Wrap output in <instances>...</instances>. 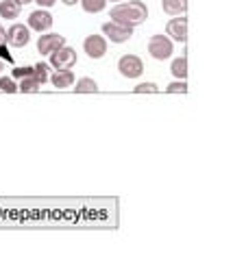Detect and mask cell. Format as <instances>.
<instances>
[{
	"instance_id": "19",
	"label": "cell",
	"mask_w": 233,
	"mask_h": 261,
	"mask_svg": "<svg viewBox=\"0 0 233 261\" xmlns=\"http://www.w3.org/2000/svg\"><path fill=\"white\" fill-rule=\"evenodd\" d=\"M0 89L7 94H13V92H18V85H15V81L9 76H0Z\"/></svg>"
},
{
	"instance_id": "14",
	"label": "cell",
	"mask_w": 233,
	"mask_h": 261,
	"mask_svg": "<svg viewBox=\"0 0 233 261\" xmlns=\"http://www.w3.org/2000/svg\"><path fill=\"white\" fill-rule=\"evenodd\" d=\"M170 72L174 74V79L186 81V76H188V59L186 57H176V59L172 61V65H170Z\"/></svg>"
},
{
	"instance_id": "26",
	"label": "cell",
	"mask_w": 233,
	"mask_h": 261,
	"mask_svg": "<svg viewBox=\"0 0 233 261\" xmlns=\"http://www.w3.org/2000/svg\"><path fill=\"white\" fill-rule=\"evenodd\" d=\"M63 5H76V0H61Z\"/></svg>"
},
{
	"instance_id": "17",
	"label": "cell",
	"mask_w": 233,
	"mask_h": 261,
	"mask_svg": "<svg viewBox=\"0 0 233 261\" xmlns=\"http://www.w3.org/2000/svg\"><path fill=\"white\" fill-rule=\"evenodd\" d=\"M81 7L85 13H100L107 7V0H81Z\"/></svg>"
},
{
	"instance_id": "11",
	"label": "cell",
	"mask_w": 233,
	"mask_h": 261,
	"mask_svg": "<svg viewBox=\"0 0 233 261\" xmlns=\"http://www.w3.org/2000/svg\"><path fill=\"white\" fill-rule=\"evenodd\" d=\"M20 9H22V5L18 0H0V18L15 20V18H20Z\"/></svg>"
},
{
	"instance_id": "27",
	"label": "cell",
	"mask_w": 233,
	"mask_h": 261,
	"mask_svg": "<svg viewBox=\"0 0 233 261\" xmlns=\"http://www.w3.org/2000/svg\"><path fill=\"white\" fill-rule=\"evenodd\" d=\"M3 70H5V61H3V59H0V72H3Z\"/></svg>"
},
{
	"instance_id": "12",
	"label": "cell",
	"mask_w": 233,
	"mask_h": 261,
	"mask_svg": "<svg viewBox=\"0 0 233 261\" xmlns=\"http://www.w3.org/2000/svg\"><path fill=\"white\" fill-rule=\"evenodd\" d=\"M50 83L57 87V89L72 87V85H74V74H72V70H57L50 76Z\"/></svg>"
},
{
	"instance_id": "22",
	"label": "cell",
	"mask_w": 233,
	"mask_h": 261,
	"mask_svg": "<svg viewBox=\"0 0 233 261\" xmlns=\"http://www.w3.org/2000/svg\"><path fill=\"white\" fill-rule=\"evenodd\" d=\"M31 74H33V68H15L13 70L15 79H24V76H31Z\"/></svg>"
},
{
	"instance_id": "2",
	"label": "cell",
	"mask_w": 233,
	"mask_h": 261,
	"mask_svg": "<svg viewBox=\"0 0 233 261\" xmlns=\"http://www.w3.org/2000/svg\"><path fill=\"white\" fill-rule=\"evenodd\" d=\"M148 53H150L152 59H157V61L170 59L172 53H174L172 39L166 37V35H152V37L148 39Z\"/></svg>"
},
{
	"instance_id": "4",
	"label": "cell",
	"mask_w": 233,
	"mask_h": 261,
	"mask_svg": "<svg viewBox=\"0 0 233 261\" xmlns=\"http://www.w3.org/2000/svg\"><path fill=\"white\" fill-rule=\"evenodd\" d=\"M50 65L55 70H72L76 65V50L70 46H61L50 53Z\"/></svg>"
},
{
	"instance_id": "28",
	"label": "cell",
	"mask_w": 233,
	"mask_h": 261,
	"mask_svg": "<svg viewBox=\"0 0 233 261\" xmlns=\"http://www.w3.org/2000/svg\"><path fill=\"white\" fill-rule=\"evenodd\" d=\"M18 3H20V5H27V3H31V0H18Z\"/></svg>"
},
{
	"instance_id": "5",
	"label": "cell",
	"mask_w": 233,
	"mask_h": 261,
	"mask_svg": "<svg viewBox=\"0 0 233 261\" xmlns=\"http://www.w3.org/2000/svg\"><path fill=\"white\" fill-rule=\"evenodd\" d=\"M118 70L124 79H138L144 72V63L138 55H124V57H120V61H118Z\"/></svg>"
},
{
	"instance_id": "9",
	"label": "cell",
	"mask_w": 233,
	"mask_h": 261,
	"mask_svg": "<svg viewBox=\"0 0 233 261\" xmlns=\"http://www.w3.org/2000/svg\"><path fill=\"white\" fill-rule=\"evenodd\" d=\"M166 31L174 42H186L188 39V18L186 15H174V18L168 22Z\"/></svg>"
},
{
	"instance_id": "20",
	"label": "cell",
	"mask_w": 233,
	"mask_h": 261,
	"mask_svg": "<svg viewBox=\"0 0 233 261\" xmlns=\"http://www.w3.org/2000/svg\"><path fill=\"white\" fill-rule=\"evenodd\" d=\"M166 92H168V94H176V92L186 94V92H188V83H186V81H179V79H176L174 83H170V85L166 87Z\"/></svg>"
},
{
	"instance_id": "18",
	"label": "cell",
	"mask_w": 233,
	"mask_h": 261,
	"mask_svg": "<svg viewBox=\"0 0 233 261\" xmlns=\"http://www.w3.org/2000/svg\"><path fill=\"white\" fill-rule=\"evenodd\" d=\"M33 79L37 81L39 85H44L46 81L50 79V76H48V65H46V63H37V65H35V68H33Z\"/></svg>"
},
{
	"instance_id": "15",
	"label": "cell",
	"mask_w": 233,
	"mask_h": 261,
	"mask_svg": "<svg viewBox=\"0 0 233 261\" xmlns=\"http://www.w3.org/2000/svg\"><path fill=\"white\" fill-rule=\"evenodd\" d=\"M74 89H76V94H94V92H98V83L90 76H83V79L76 81Z\"/></svg>"
},
{
	"instance_id": "16",
	"label": "cell",
	"mask_w": 233,
	"mask_h": 261,
	"mask_svg": "<svg viewBox=\"0 0 233 261\" xmlns=\"http://www.w3.org/2000/svg\"><path fill=\"white\" fill-rule=\"evenodd\" d=\"M39 87H42V85H39L37 81L33 79V74H31V76H24V79H20L18 92H24V94H33V92H37Z\"/></svg>"
},
{
	"instance_id": "6",
	"label": "cell",
	"mask_w": 233,
	"mask_h": 261,
	"mask_svg": "<svg viewBox=\"0 0 233 261\" xmlns=\"http://www.w3.org/2000/svg\"><path fill=\"white\" fill-rule=\"evenodd\" d=\"M83 53L90 59H102L107 55V39L102 35H87L83 42Z\"/></svg>"
},
{
	"instance_id": "13",
	"label": "cell",
	"mask_w": 233,
	"mask_h": 261,
	"mask_svg": "<svg viewBox=\"0 0 233 261\" xmlns=\"http://www.w3.org/2000/svg\"><path fill=\"white\" fill-rule=\"evenodd\" d=\"M162 9L168 15H186L188 0H162Z\"/></svg>"
},
{
	"instance_id": "8",
	"label": "cell",
	"mask_w": 233,
	"mask_h": 261,
	"mask_svg": "<svg viewBox=\"0 0 233 261\" xmlns=\"http://www.w3.org/2000/svg\"><path fill=\"white\" fill-rule=\"evenodd\" d=\"M61 46H66V37L59 35V33H46V35H39L37 39V50L42 55H50Z\"/></svg>"
},
{
	"instance_id": "10",
	"label": "cell",
	"mask_w": 233,
	"mask_h": 261,
	"mask_svg": "<svg viewBox=\"0 0 233 261\" xmlns=\"http://www.w3.org/2000/svg\"><path fill=\"white\" fill-rule=\"evenodd\" d=\"M27 27L37 31V33H44V31H48L53 27V15L48 13L46 9H37V11H33L29 15V24H27Z\"/></svg>"
},
{
	"instance_id": "24",
	"label": "cell",
	"mask_w": 233,
	"mask_h": 261,
	"mask_svg": "<svg viewBox=\"0 0 233 261\" xmlns=\"http://www.w3.org/2000/svg\"><path fill=\"white\" fill-rule=\"evenodd\" d=\"M7 44V31L0 27V46H5Z\"/></svg>"
},
{
	"instance_id": "23",
	"label": "cell",
	"mask_w": 233,
	"mask_h": 261,
	"mask_svg": "<svg viewBox=\"0 0 233 261\" xmlns=\"http://www.w3.org/2000/svg\"><path fill=\"white\" fill-rule=\"evenodd\" d=\"M33 3H37L39 5V9H48V7H53L57 0H33Z\"/></svg>"
},
{
	"instance_id": "1",
	"label": "cell",
	"mask_w": 233,
	"mask_h": 261,
	"mask_svg": "<svg viewBox=\"0 0 233 261\" xmlns=\"http://www.w3.org/2000/svg\"><path fill=\"white\" fill-rule=\"evenodd\" d=\"M114 22L124 24V27H140V24L146 22L148 18V7L142 0H124V3H118L109 15Z\"/></svg>"
},
{
	"instance_id": "7",
	"label": "cell",
	"mask_w": 233,
	"mask_h": 261,
	"mask_svg": "<svg viewBox=\"0 0 233 261\" xmlns=\"http://www.w3.org/2000/svg\"><path fill=\"white\" fill-rule=\"evenodd\" d=\"M31 42V29L27 24H13V27L7 31V44L13 48H22Z\"/></svg>"
},
{
	"instance_id": "3",
	"label": "cell",
	"mask_w": 233,
	"mask_h": 261,
	"mask_svg": "<svg viewBox=\"0 0 233 261\" xmlns=\"http://www.w3.org/2000/svg\"><path fill=\"white\" fill-rule=\"evenodd\" d=\"M102 35H105V39H109L111 44H124L133 37V29L111 20V22L102 24Z\"/></svg>"
},
{
	"instance_id": "21",
	"label": "cell",
	"mask_w": 233,
	"mask_h": 261,
	"mask_svg": "<svg viewBox=\"0 0 233 261\" xmlns=\"http://www.w3.org/2000/svg\"><path fill=\"white\" fill-rule=\"evenodd\" d=\"M157 89H159V87H157L155 83H140L138 87L133 89V92H135V94H144V92H150V94H152V92H157Z\"/></svg>"
},
{
	"instance_id": "25",
	"label": "cell",
	"mask_w": 233,
	"mask_h": 261,
	"mask_svg": "<svg viewBox=\"0 0 233 261\" xmlns=\"http://www.w3.org/2000/svg\"><path fill=\"white\" fill-rule=\"evenodd\" d=\"M0 57H3V59H7V61H11V55H7V48H5V46H0Z\"/></svg>"
},
{
	"instance_id": "29",
	"label": "cell",
	"mask_w": 233,
	"mask_h": 261,
	"mask_svg": "<svg viewBox=\"0 0 233 261\" xmlns=\"http://www.w3.org/2000/svg\"><path fill=\"white\" fill-rule=\"evenodd\" d=\"M114 3H124V0H114Z\"/></svg>"
}]
</instances>
